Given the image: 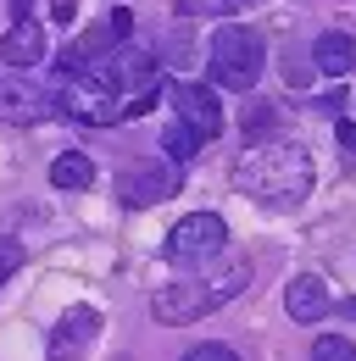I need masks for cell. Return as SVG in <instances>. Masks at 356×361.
<instances>
[{
    "mask_svg": "<svg viewBox=\"0 0 356 361\" xmlns=\"http://www.w3.org/2000/svg\"><path fill=\"white\" fill-rule=\"evenodd\" d=\"M312 178H317V173H312V156L295 139H256V145L234 161V183H239L256 206H273V212L301 206Z\"/></svg>",
    "mask_w": 356,
    "mask_h": 361,
    "instance_id": "cell-1",
    "label": "cell"
},
{
    "mask_svg": "<svg viewBox=\"0 0 356 361\" xmlns=\"http://www.w3.org/2000/svg\"><path fill=\"white\" fill-rule=\"evenodd\" d=\"M262 78V34L245 23H222L212 34V90L245 94Z\"/></svg>",
    "mask_w": 356,
    "mask_h": 361,
    "instance_id": "cell-2",
    "label": "cell"
},
{
    "mask_svg": "<svg viewBox=\"0 0 356 361\" xmlns=\"http://www.w3.org/2000/svg\"><path fill=\"white\" fill-rule=\"evenodd\" d=\"M222 250H228V223H222L218 212H189V217L167 233V262H178V267H184V262H189V267H195V262H212Z\"/></svg>",
    "mask_w": 356,
    "mask_h": 361,
    "instance_id": "cell-3",
    "label": "cell"
},
{
    "mask_svg": "<svg viewBox=\"0 0 356 361\" xmlns=\"http://www.w3.org/2000/svg\"><path fill=\"white\" fill-rule=\"evenodd\" d=\"M150 312H156V322H195V317L218 312V295L206 278H178V283L150 295Z\"/></svg>",
    "mask_w": 356,
    "mask_h": 361,
    "instance_id": "cell-4",
    "label": "cell"
},
{
    "mask_svg": "<svg viewBox=\"0 0 356 361\" xmlns=\"http://www.w3.org/2000/svg\"><path fill=\"white\" fill-rule=\"evenodd\" d=\"M56 111H67L78 123H123V94H112L100 78H78L56 94Z\"/></svg>",
    "mask_w": 356,
    "mask_h": 361,
    "instance_id": "cell-5",
    "label": "cell"
},
{
    "mask_svg": "<svg viewBox=\"0 0 356 361\" xmlns=\"http://www.w3.org/2000/svg\"><path fill=\"white\" fill-rule=\"evenodd\" d=\"M167 100H173L178 123H184V128H195L201 139H218L222 134V100H218L212 84H173Z\"/></svg>",
    "mask_w": 356,
    "mask_h": 361,
    "instance_id": "cell-6",
    "label": "cell"
},
{
    "mask_svg": "<svg viewBox=\"0 0 356 361\" xmlns=\"http://www.w3.org/2000/svg\"><path fill=\"white\" fill-rule=\"evenodd\" d=\"M178 189V173L167 161H134L117 173V195H123V206H162L167 195Z\"/></svg>",
    "mask_w": 356,
    "mask_h": 361,
    "instance_id": "cell-7",
    "label": "cell"
},
{
    "mask_svg": "<svg viewBox=\"0 0 356 361\" xmlns=\"http://www.w3.org/2000/svg\"><path fill=\"white\" fill-rule=\"evenodd\" d=\"M95 334H100V312H95V306H73V312L56 322L44 361H78L89 345H95Z\"/></svg>",
    "mask_w": 356,
    "mask_h": 361,
    "instance_id": "cell-8",
    "label": "cell"
},
{
    "mask_svg": "<svg viewBox=\"0 0 356 361\" xmlns=\"http://www.w3.org/2000/svg\"><path fill=\"white\" fill-rule=\"evenodd\" d=\"M284 312L295 317V322H323V312H328V283H323L317 272L290 278V289H284Z\"/></svg>",
    "mask_w": 356,
    "mask_h": 361,
    "instance_id": "cell-9",
    "label": "cell"
},
{
    "mask_svg": "<svg viewBox=\"0 0 356 361\" xmlns=\"http://www.w3.org/2000/svg\"><path fill=\"white\" fill-rule=\"evenodd\" d=\"M56 111V100H44L34 84H6L0 90V123H44Z\"/></svg>",
    "mask_w": 356,
    "mask_h": 361,
    "instance_id": "cell-10",
    "label": "cell"
},
{
    "mask_svg": "<svg viewBox=\"0 0 356 361\" xmlns=\"http://www.w3.org/2000/svg\"><path fill=\"white\" fill-rule=\"evenodd\" d=\"M0 56H6V67H34V61L44 56V28L34 23V17L11 23L6 39H0Z\"/></svg>",
    "mask_w": 356,
    "mask_h": 361,
    "instance_id": "cell-11",
    "label": "cell"
},
{
    "mask_svg": "<svg viewBox=\"0 0 356 361\" xmlns=\"http://www.w3.org/2000/svg\"><path fill=\"white\" fill-rule=\"evenodd\" d=\"M312 67L328 73V78H345V73L356 67V39H351V34H317V45H312Z\"/></svg>",
    "mask_w": 356,
    "mask_h": 361,
    "instance_id": "cell-12",
    "label": "cell"
},
{
    "mask_svg": "<svg viewBox=\"0 0 356 361\" xmlns=\"http://www.w3.org/2000/svg\"><path fill=\"white\" fill-rule=\"evenodd\" d=\"M50 183H56V189H89V183H95V161L78 156V150H67V156L50 161Z\"/></svg>",
    "mask_w": 356,
    "mask_h": 361,
    "instance_id": "cell-13",
    "label": "cell"
},
{
    "mask_svg": "<svg viewBox=\"0 0 356 361\" xmlns=\"http://www.w3.org/2000/svg\"><path fill=\"white\" fill-rule=\"evenodd\" d=\"M206 139L195 134V128H184V123H167V134H162V150H167V161H195V150H201Z\"/></svg>",
    "mask_w": 356,
    "mask_h": 361,
    "instance_id": "cell-14",
    "label": "cell"
},
{
    "mask_svg": "<svg viewBox=\"0 0 356 361\" xmlns=\"http://www.w3.org/2000/svg\"><path fill=\"white\" fill-rule=\"evenodd\" d=\"M312 361H356V345L340 339V334H323V339L312 345Z\"/></svg>",
    "mask_w": 356,
    "mask_h": 361,
    "instance_id": "cell-15",
    "label": "cell"
},
{
    "mask_svg": "<svg viewBox=\"0 0 356 361\" xmlns=\"http://www.w3.org/2000/svg\"><path fill=\"white\" fill-rule=\"evenodd\" d=\"M273 123H278V111H273V106H251V111H245V134H251V145H256L262 128H273Z\"/></svg>",
    "mask_w": 356,
    "mask_h": 361,
    "instance_id": "cell-16",
    "label": "cell"
},
{
    "mask_svg": "<svg viewBox=\"0 0 356 361\" xmlns=\"http://www.w3.org/2000/svg\"><path fill=\"white\" fill-rule=\"evenodd\" d=\"M17 267H23V245H17V239H0V283H6Z\"/></svg>",
    "mask_w": 356,
    "mask_h": 361,
    "instance_id": "cell-17",
    "label": "cell"
},
{
    "mask_svg": "<svg viewBox=\"0 0 356 361\" xmlns=\"http://www.w3.org/2000/svg\"><path fill=\"white\" fill-rule=\"evenodd\" d=\"M222 6H256V0H178L184 17H195V11H222Z\"/></svg>",
    "mask_w": 356,
    "mask_h": 361,
    "instance_id": "cell-18",
    "label": "cell"
},
{
    "mask_svg": "<svg viewBox=\"0 0 356 361\" xmlns=\"http://www.w3.org/2000/svg\"><path fill=\"white\" fill-rule=\"evenodd\" d=\"M184 361H239V350H228V345H195Z\"/></svg>",
    "mask_w": 356,
    "mask_h": 361,
    "instance_id": "cell-19",
    "label": "cell"
},
{
    "mask_svg": "<svg viewBox=\"0 0 356 361\" xmlns=\"http://www.w3.org/2000/svg\"><path fill=\"white\" fill-rule=\"evenodd\" d=\"M334 139H340V150H345V156H356V123H351V117H340V123H334Z\"/></svg>",
    "mask_w": 356,
    "mask_h": 361,
    "instance_id": "cell-20",
    "label": "cell"
},
{
    "mask_svg": "<svg viewBox=\"0 0 356 361\" xmlns=\"http://www.w3.org/2000/svg\"><path fill=\"white\" fill-rule=\"evenodd\" d=\"M73 11H78L73 0H56V6H50V17H56V23H73Z\"/></svg>",
    "mask_w": 356,
    "mask_h": 361,
    "instance_id": "cell-21",
    "label": "cell"
},
{
    "mask_svg": "<svg viewBox=\"0 0 356 361\" xmlns=\"http://www.w3.org/2000/svg\"><path fill=\"white\" fill-rule=\"evenodd\" d=\"M317 106H323V111H334V117H340V106H345V94H340V90H328V94H323V100H317Z\"/></svg>",
    "mask_w": 356,
    "mask_h": 361,
    "instance_id": "cell-22",
    "label": "cell"
},
{
    "mask_svg": "<svg viewBox=\"0 0 356 361\" xmlns=\"http://www.w3.org/2000/svg\"><path fill=\"white\" fill-rule=\"evenodd\" d=\"M340 312H345V317H351V322H356V295H351V300H345V306H340Z\"/></svg>",
    "mask_w": 356,
    "mask_h": 361,
    "instance_id": "cell-23",
    "label": "cell"
}]
</instances>
